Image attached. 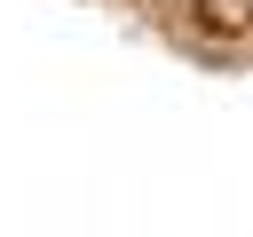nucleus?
<instances>
[{
	"label": "nucleus",
	"mask_w": 253,
	"mask_h": 237,
	"mask_svg": "<svg viewBox=\"0 0 253 237\" xmlns=\"http://www.w3.org/2000/svg\"><path fill=\"white\" fill-rule=\"evenodd\" d=\"M190 24L206 40H245L253 32V0H190Z\"/></svg>",
	"instance_id": "f257e3e1"
}]
</instances>
